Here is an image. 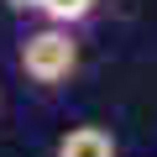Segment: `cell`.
<instances>
[{
  "label": "cell",
  "mask_w": 157,
  "mask_h": 157,
  "mask_svg": "<svg viewBox=\"0 0 157 157\" xmlns=\"http://www.w3.org/2000/svg\"><path fill=\"white\" fill-rule=\"evenodd\" d=\"M16 63H21V73L32 78V84L52 89V84H63V78L78 68V42L68 37V26H42V32H32L21 42Z\"/></svg>",
  "instance_id": "cell-1"
},
{
  "label": "cell",
  "mask_w": 157,
  "mask_h": 157,
  "mask_svg": "<svg viewBox=\"0 0 157 157\" xmlns=\"http://www.w3.org/2000/svg\"><path fill=\"white\" fill-rule=\"evenodd\" d=\"M52 157H115V136L105 126H73V131L58 136Z\"/></svg>",
  "instance_id": "cell-2"
},
{
  "label": "cell",
  "mask_w": 157,
  "mask_h": 157,
  "mask_svg": "<svg viewBox=\"0 0 157 157\" xmlns=\"http://www.w3.org/2000/svg\"><path fill=\"white\" fill-rule=\"evenodd\" d=\"M37 11H42L52 26H78V21L94 11V0H37Z\"/></svg>",
  "instance_id": "cell-3"
},
{
  "label": "cell",
  "mask_w": 157,
  "mask_h": 157,
  "mask_svg": "<svg viewBox=\"0 0 157 157\" xmlns=\"http://www.w3.org/2000/svg\"><path fill=\"white\" fill-rule=\"evenodd\" d=\"M11 11H37V0H6Z\"/></svg>",
  "instance_id": "cell-4"
}]
</instances>
